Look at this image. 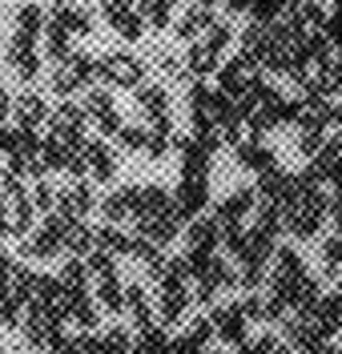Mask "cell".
Returning <instances> with one entry per match:
<instances>
[{"mask_svg": "<svg viewBox=\"0 0 342 354\" xmlns=\"http://www.w3.org/2000/svg\"><path fill=\"white\" fill-rule=\"evenodd\" d=\"M4 61L21 81H37V73H41V53H37V41H28V37H12L4 48Z\"/></svg>", "mask_w": 342, "mask_h": 354, "instance_id": "obj_5", "label": "cell"}, {"mask_svg": "<svg viewBox=\"0 0 342 354\" xmlns=\"http://www.w3.org/2000/svg\"><path fill=\"white\" fill-rule=\"evenodd\" d=\"M133 351V338L125 326H109V330L97 338V354H129Z\"/></svg>", "mask_w": 342, "mask_h": 354, "instance_id": "obj_29", "label": "cell"}, {"mask_svg": "<svg viewBox=\"0 0 342 354\" xmlns=\"http://www.w3.org/2000/svg\"><path fill=\"white\" fill-rule=\"evenodd\" d=\"M8 266H12V258H8V254H4V250H0V274H4V270H8Z\"/></svg>", "mask_w": 342, "mask_h": 354, "instance_id": "obj_42", "label": "cell"}, {"mask_svg": "<svg viewBox=\"0 0 342 354\" xmlns=\"http://www.w3.org/2000/svg\"><path fill=\"white\" fill-rule=\"evenodd\" d=\"M93 205H97V198H93V189L85 181H73L65 189H57V214L65 221H81Z\"/></svg>", "mask_w": 342, "mask_h": 354, "instance_id": "obj_9", "label": "cell"}, {"mask_svg": "<svg viewBox=\"0 0 342 354\" xmlns=\"http://www.w3.org/2000/svg\"><path fill=\"white\" fill-rule=\"evenodd\" d=\"M326 218L334 221V230L342 234V189H334V198H326Z\"/></svg>", "mask_w": 342, "mask_h": 354, "instance_id": "obj_39", "label": "cell"}, {"mask_svg": "<svg viewBox=\"0 0 342 354\" xmlns=\"http://www.w3.org/2000/svg\"><path fill=\"white\" fill-rule=\"evenodd\" d=\"M32 209H37V214H53V209H57V189H53L48 181H37V189H32Z\"/></svg>", "mask_w": 342, "mask_h": 354, "instance_id": "obj_36", "label": "cell"}, {"mask_svg": "<svg viewBox=\"0 0 342 354\" xmlns=\"http://www.w3.org/2000/svg\"><path fill=\"white\" fill-rule=\"evenodd\" d=\"M185 338H189L193 346H202V351H205V342L213 338V322H209V318H198V322H193V326L185 330Z\"/></svg>", "mask_w": 342, "mask_h": 354, "instance_id": "obj_38", "label": "cell"}, {"mask_svg": "<svg viewBox=\"0 0 342 354\" xmlns=\"http://www.w3.org/2000/svg\"><path fill=\"white\" fill-rule=\"evenodd\" d=\"M85 109L73 105V101H61L57 109L48 113V137L61 141V145H81V133H85Z\"/></svg>", "mask_w": 342, "mask_h": 354, "instance_id": "obj_3", "label": "cell"}, {"mask_svg": "<svg viewBox=\"0 0 342 354\" xmlns=\"http://www.w3.org/2000/svg\"><path fill=\"white\" fill-rule=\"evenodd\" d=\"M81 109H85V121H93L97 125V133H105V137H117L121 133V113H117L113 97L105 93V88H93V93H85V101H81Z\"/></svg>", "mask_w": 342, "mask_h": 354, "instance_id": "obj_4", "label": "cell"}, {"mask_svg": "<svg viewBox=\"0 0 342 354\" xmlns=\"http://www.w3.org/2000/svg\"><path fill=\"white\" fill-rule=\"evenodd\" d=\"M218 24V12L209 8V4H193V8H185L182 12V21L173 24V37L178 41H189V44H198L205 41V32Z\"/></svg>", "mask_w": 342, "mask_h": 354, "instance_id": "obj_6", "label": "cell"}, {"mask_svg": "<svg viewBox=\"0 0 342 354\" xmlns=\"http://www.w3.org/2000/svg\"><path fill=\"white\" fill-rule=\"evenodd\" d=\"M125 310H129V318H133V326L141 334L145 330H153V326H158V314H153V302H149V298H145V294H141V286H125Z\"/></svg>", "mask_w": 342, "mask_h": 354, "instance_id": "obj_18", "label": "cell"}, {"mask_svg": "<svg viewBox=\"0 0 342 354\" xmlns=\"http://www.w3.org/2000/svg\"><path fill=\"white\" fill-rule=\"evenodd\" d=\"M0 177H4V174H0Z\"/></svg>", "mask_w": 342, "mask_h": 354, "instance_id": "obj_45", "label": "cell"}, {"mask_svg": "<svg viewBox=\"0 0 342 354\" xmlns=\"http://www.w3.org/2000/svg\"><path fill=\"white\" fill-rule=\"evenodd\" d=\"M12 234V225H8V205L0 201V238H8Z\"/></svg>", "mask_w": 342, "mask_h": 354, "instance_id": "obj_41", "label": "cell"}, {"mask_svg": "<svg viewBox=\"0 0 342 354\" xmlns=\"http://www.w3.org/2000/svg\"><path fill=\"white\" fill-rule=\"evenodd\" d=\"M137 17L145 24H153V28H165V24L173 21V4H165V0H141Z\"/></svg>", "mask_w": 342, "mask_h": 354, "instance_id": "obj_30", "label": "cell"}, {"mask_svg": "<svg viewBox=\"0 0 342 354\" xmlns=\"http://www.w3.org/2000/svg\"><path fill=\"white\" fill-rule=\"evenodd\" d=\"M81 161H85L89 177H97V181H109V177L117 174L113 153H109V145H101V141H81Z\"/></svg>", "mask_w": 342, "mask_h": 354, "instance_id": "obj_12", "label": "cell"}, {"mask_svg": "<svg viewBox=\"0 0 342 354\" xmlns=\"http://www.w3.org/2000/svg\"><path fill=\"white\" fill-rule=\"evenodd\" d=\"M41 41H45V61H57V65H61L68 57V41H73V37H68L61 24H45V37H41Z\"/></svg>", "mask_w": 342, "mask_h": 354, "instance_id": "obj_28", "label": "cell"}, {"mask_svg": "<svg viewBox=\"0 0 342 354\" xmlns=\"http://www.w3.org/2000/svg\"><path fill=\"white\" fill-rule=\"evenodd\" d=\"M322 270L326 274H342V234L322 242Z\"/></svg>", "mask_w": 342, "mask_h": 354, "instance_id": "obj_31", "label": "cell"}, {"mask_svg": "<svg viewBox=\"0 0 342 354\" xmlns=\"http://www.w3.org/2000/svg\"><path fill=\"white\" fill-rule=\"evenodd\" d=\"M65 250H68V254H77V258H89L93 250H97V234H93L85 221H68V230H65Z\"/></svg>", "mask_w": 342, "mask_h": 354, "instance_id": "obj_23", "label": "cell"}, {"mask_svg": "<svg viewBox=\"0 0 342 354\" xmlns=\"http://www.w3.org/2000/svg\"><path fill=\"white\" fill-rule=\"evenodd\" d=\"M209 354H234V351H209Z\"/></svg>", "mask_w": 342, "mask_h": 354, "instance_id": "obj_44", "label": "cell"}, {"mask_svg": "<svg viewBox=\"0 0 342 354\" xmlns=\"http://www.w3.org/2000/svg\"><path fill=\"white\" fill-rule=\"evenodd\" d=\"M65 318H73V322H77L85 334H93L97 326H101V310H97V302H89V298L65 302Z\"/></svg>", "mask_w": 342, "mask_h": 354, "instance_id": "obj_24", "label": "cell"}, {"mask_svg": "<svg viewBox=\"0 0 342 354\" xmlns=\"http://www.w3.org/2000/svg\"><path fill=\"white\" fill-rule=\"evenodd\" d=\"M97 205H101V218H105V225L133 221V185H125V189H117V194H109V198H101Z\"/></svg>", "mask_w": 342, "mask_h": 354, "instance_id": "obj_17", "label": "cell"}, {"mask_svg": "<svg viewBox=\"0 0 342 354\" xmlns=\"http://www.w3.org/2000/svg\"><path fill=\"white\" fill-rule=\"evenodd\" d=\"M205 198H209V177H185L182 189H178V198H173V205H178L182 218H193L205 205Z\"/></svg>", "mask_w": 342, "mask_h": 354, "instance_id": "obj_15", "label": "cell"}, {"mask_svg": "<svg viewBox=\"0 0 342 354\" xmlns=\"http://www.w3.org/2000/svg\"><path fill=\"white\" fill-rule=\"evenodd\" d=\"M229 41H234V28H229L226 21H218L213 28H209V32H205V41H202V44H209V48H213V53L222 57V53L229 48Z\"/></svg>", "mask_w": 342, "mask_h": 354, "instance_id": "obj_34", "label": "cell"}, {"mask_svg": "<svg viewBox=\"0 0 342 354\" xmlns=\"http://www.w3.org/2000/svg\"><path fill=\"white\" fill-rule=\"evenodd\" d=\"M61 290H65V302H77V298H89L85 294V286H89V270H85V262H65V270H61Z\"/></svg>", "mask_w": 342, "mask_h": 354, "instance_id": "obj_21", "label": "cell"}, {"mask_svg": "<svg viewBox=\"0 0 342 354\" xmlns=\"http://www.w3.org/2000/svg\"><path fill=\"white\" fill-rule=\"evenodd\" d=\"M53 24H61L68 37H89L93 21L85 8H73V4H53Z\"/></svg>", "mask_w": 342, "mask_h": 354, "instance_id": "obj_20", "label": "cell"}, {"mask_svg": "<svg viewBox=\"0 0 342 354\" xmlns=\"http://www.w3.org/2000/svg\"><path fill=\"white\" fill-rule=\"evenodd\" d=\"M218 61H222V57H218V53H213V48H209V44H189V53H185V73H189V77H209V73H218Z\"/></svg>", "mask_w": 342, "mask_h": 354, "instance_id": "obj_22", "label": "cell"}, {"mask_svg": "<svg viewBox=\"0 0 342 354\" xmlns=\"http://www.w3.org/2000/svg\"><path fill=\"white\" fill-rule=\"evenodd\" d=\"M101 17L113 24V32H121L125 41H141V32H145V21L137 17V8L125 4V0H105L101 4Z\"/></svg>", "mask_w": 342, "mask_h": 354, "instance_id": "obj_8", "label": "cell"}, {"mask_svg": "<svg viewBox=\"0 0 342 354\" xmlns=\"http://www.w3.org/2000/svg\"><path fill=\"white\" fill-rule=\"evenodd\" d=\"M97 306L113 310V314H121V310H125V286L117 282V274H109V278H97Z\"/></svg>", "mask_w": 342, "mask_h": 354, "instance_id": "obj_27", "label": "cell"}, {"mask_svg": "<svg viewBox=\"0 0 342 354\" xmlns=\"http://www.w3.org/2000/svg\"><path fill=\"white\" fill-rule=\"evenodd\" d=\"M48 105L41 93H21V97H12V121H17V129H37V125H45L48 121Z\"/></svg>", "mask_w": 342, "mask_h": 354, "instance_id": "obj_10", "label": "cell"}, {"mask_svg": "<svg viewBox=\"0 0 342 354\" xmlns=\"http://www.w3.org/2000/svg\"><path fill=\"white\" fill-rule=\"evenodd\" d=\"M12 37H28V41L45 37V8L41 4H21L12 12Z\"/></svg>", "mask_w": 342, "mask_h": 354, "instance_id": "obj_19", "label": "cell"}, {"mask_svg": "<svg viewBox=\"0 0 342 354\" xmlns=\"http://www.w3.org/2000/svg\"><path fill=\"white\" fill-rule=\"evenodd\" d=\"M234 157H238V165L242 169H250V174H270V169H278V157L262 145V141H242L238 149H234Z\"/></svg>", "mask_w": 342, "mask_h": 354, "instance_id": "obj_14", "label": "cell"}, {"mask_svg": "<svg viewBox=\"0 0 342 354\" xmlns=\"http://www.w3.org/2000/svg\"><path fill=\"white\" fill-rule=\"evenodd\" d=\"M185 242H189V254H213V245L222 242L218 218H193L185 230Z\"/></svg>", "mask_w": 342, "mask_h": 354, "instance_id": "obj_13", "label": "cell"}, {"mask_svg": "<svg viewBox=\"0 0 342 354\" xmlns=\"http://www.w3.org/2000/svg\"><path fill=\"white\" fill-rule=\"evenodd\" d=\"M8 117H12V97H8V93L0 88V125H4Z\"/></svg>", "mask_w": 342, "mask_h": 354, "instance_id": "obj_40", "label": "cell"}, {"mask_svg": "<svg viewBox=\"0 0 342 354\" xmlns=\"http://www.w3.org/2000/svg\"><path fill=\"white\" fill-rule=\"evenodd\" d=\"M97 245H101L105 254H113V258H125V254L133 250V238H129L121 225H101V230H97Z\"/></svg>", "mask_w": 342, "mask_h": 354, "instance_id": "obj_26", "label": "cell"}, {"mask_svg": "<svg viewBox=\"0 0 342 354\" xmlns=\"http://www.w3.org/2000/svg\"><path fill=\"white\" fill-rule=\"evenodd\" d=\"M57 354H97V338L93 334H77V338H65Z\"/></svg>", "mask_w": 342, "mask_h": 354, "instance_id": "obj_37", "label": "cell"}, {"mask_svg": "<svg viewBox=\"0 0 342 354\" xmlns=\"http://www.w3.org/2000/svg\"><path fill=\"white\" fill-rule=\"evenodd\" d=\"M85 270H89V274H97V278H109V274H117V270H113V254H105V250L97 245L89 258H85Z\"/></svg>", "mask_w": 342, "mask_h": 354, "instance_id": "obj_35", "label": "cell"}, {"mask_svg": "<svg viewBox=\"0 0 342 354\" xmlns=\"http://www.w3.org/2000/svg\"><path fill=\"white\" fill-rule=\"evenodd\" d=\"M117 145H121V149H129V153H137V149H145V145H149V129H141V125H121Z\"/></svg>", "mask_w": 342, "mask_h": 354, "instance_id": "obj_32", "label": "cell"}, {"mask_svg": "<svg viewBox=\"0 0 342 354\" xmlns=\"http://www.w3.org/2000/svg\"><path fill=\"white\" fill-rule=\"evenodd\" d=\"M133 101H137V113H141V117H149L153 125L169 117V93H165L161 85H141Z\"/></svg>", "mask_w": 342, "mask_h": 354, "instance_id": "obj_16", "label": "cell"}, {"mask_svg": "<svg viewBox=\"0 0 342 354\" xmlns=\"http://www.w3.org/2000/svg\"><path fill=\"white\" fill-rule=\"evenodd\" d=\"M158 68L165 73V77H173V81L189 77V73H185V57H182V53H169V48H161V53H158Z\"/></svg>", "mask_w": 342, "mask_h": 354, "instance_id": "obj_33", "label": "cell"}, {"mask_svg": "<svg viewBox=\"0 0 342 354\" xmlns=\"http://www.w3.org/2000/svg\"><path fill=\"white\" fill-rule=\"evenodd\" d=\"M189 310V290L178 278H161L158 286V318L161 322H182V314Z\"/></svg>", "mask_w": 342, "mask_h": 354, "instance_id": "obj_7", "label": "cell"}, {"mask_svg": "<svg viewBox=\"0 0 342 354\" xmlns=\"http://www.w3.org/2000/svg\"><path fill=\"white\" fill-rule=\"evenodd\" d=\"M141 73H145V65H141V57H133V53H105L101 57V65H97V77H105L113 88H141Z\"/></svg>", "mask_w": 342, "mask_h": 354, "instance_id": "obj_2", "label": "cell"}, {"mask_svg": "<svg viewBox=\"0 0 342 354\" xmlns=\"http://www.w3.org/2000/svg\"><path fill=\"white\" fill-rule=\"evenodd\" d=\"M298 274H306V270H302V258H298V250H290V245L274 250V274H270V282H290V278H298Z\"/></svg>", "mask_w": 342, "mask_h": 354, "instance_id": "obj_25", "label": "cell"}, {"mask_svg": "<svg viewBox=\"0 0 342 354\" xmlns=\"http://www.w3.org/2000/svg\"><path fill=\"white\" fill-rule=\"evenodd\" d=\"M209 322H213V334H218L222 342H242V338H246V314H242L238 302H234V306H218L209 314Z\"/></svg>", "mask_w": 342, "mask_h": 354, "instance_id": "obj_11", "label": "cell"}, {"mask_svg": "<svg viewBox=\"0 0 342 354\" xmlns=\"http://www.w3.org/2000/svg\"><path fill=\"white\" fill-rule=\"evenodd\" d=\"M97 77V65H93V57H85V53H68L61 65H53V73H48V85H53V93L57 97H73L77 88H85Z\"/></svg>", "mask_w": 342, "mask_h": 354, "instance_id": "obj_1", "label": "cell"}, {"mask_svg": "<svg viewBox=\"0 0 342 354\" xmlns=\"http://www.w3.org/2000/svg\"><path fill=\"white\" fill-rule=\"evenodd\" d=\"M21 354H45V351H37V346H28V351H21Z\"/></svg>", "mask_w": 342, "mask_h": 354, "instance_id": "obj_43", "label": "cell"}]
</instances>
